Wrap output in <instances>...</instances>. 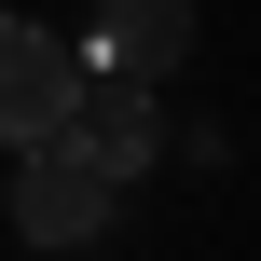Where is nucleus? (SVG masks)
Returning <instances> with one entry per match:
<instances>
[{
    "mask_svg": "<svg viewBox=\"0 0 261 261\" xmlns=\"http://www.w3.org/2000/svg\"><path fill=\"white\" fill-rule=\"evenodd\" d=\"M110 206H124V179H96L55 124H41V138H14V234H28V248H96V234H110Z\"/></svg>",
    "mask_w": 261,
    "mask_h": 261,
    "instance_id": "nucleus-1",
    "label": "nucleus"
},
{
    "mask_svg": "<svg viewBox=\"0 0 261 261\" xmlns=\"http://www.w3.org/2000/svg\"><path fill=\"white\" fill-rule=\"evenodd\" d=\"M55 138H69L96 179H138V165L165 151V110H151V83H124V69H69V110H55Z\"/></svg>",
    "mask_w": 261,
    "mask_h": 261,
    "instance_id": "nucleus-2",
    "label": "nucleus"
},
{
    "mask_svg": "<svg viewBox=\"0 0 261 261\" xmlns=\"http://www.w3.org/2000/svg\"><path fill=\"white\" fill-rule=\"evenodd\" d=\"M69 41L55 28H28V14H0V138H41L55 110H69Z\"/></svg>",
    "mask_w": 261,
    "mask_h": 261,
    "instance_id": "nucleus-3",
    "label": "nucleus"
},
{
    "mask_svg": "<svg viewBox=\"0 0 261 261\" xmlns=\"http://www.w3.org/2000/svg\"><path fill=\"white\" fill-rule=\"evenodd\" d=\"M179 55H193V0H110L83 69H124V83H179Z\"/></svg>",
    "mask_w": 261,
    "mask_h": 261,
    "instance_id": "nucleus-4",
    "label": "nucleus"
}]
</instances>
